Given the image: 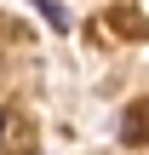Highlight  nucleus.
I'll list each match as a JSON object with an SVG mask.
<instances>
[{"label":"nucleus","mask_w":149,"mask_h":155,"mask_svg":"<svg viewBox=\"0 0 149 155\" xmlns=\"http://www.w3.org/2000/svg\"><path fill=\"white\" fill-rule=\"evenodd\" d=\"M121 138H126V144H149V98L121 115Z\"/></svg>","instance_id":"1"},{"label":"nucleus","mask_w":149,"mask_h":155,"mask_svg":"<svg viewBox=\"0 0 149 155\" xmlns=\"http://www.w3.org/2000/svg\"><path fill=\"white\" fill-rule=\"evenodd\" d=\"M0 132H6V115H0Z\"/></svg>","instance_id":"2"}]
</instances>
